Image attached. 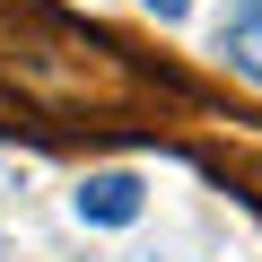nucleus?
<instances>
[{
  "label": "nucleus",
  "instance_id": "4",
  "mask_svg": "<svg viewBox=\"0 0 262 262\" xmlns=\"http://www.w3.org/2000/svg\"><path fill=\"white\" fill-rule=\"evenodd\" d=\"M140 9H149V18H166V27H175V18H184V9H192V0H140Z\"/></svg>",
  "mask_w": 262,
  "mask_h": 262
},
{
  "label": "nucleus",
  "instance_id": "5",
  "mask_svg": "<svg viewBox=\"0 0 262 262\" xmlns=\"http://www.w3.org/2000/svg\"><path fill=\"white\" fill-rule=\"evenodd\" d=\"M236 18H262V0H236Z\"/></svg>",
  "mask_w": 262,
  "mask_h": 262
},
{
  "label": "nucleus",
  "instance_id": "1",
  "mask_svg": "<svg viewBox=\"0 0 262 262\" xmlns=\"http://www.w3.org/2000/svg\"><path fill=\"white\" fill-rule=\"evenodd\" d=\"M0 79L18 88V105H35V114H70V122H105L114 105L140 96V70L122 61L114 35L70 27V18H53V9L0 18Z\"/></svg>",
  "mask_w": 262,
  "mask_h": 262
},
{
  "label": "nucleus",
  "instance_id": "2",
  "mask_svg": "<svg viewBox=\"0 0 262 262\" xmlns=\"http://www.w3.org/2000/svg\"><path fill=\"white\" fill-rule=\"evenodd\" d=\"M79 219L88 227H131V219H140V175H122V166L88 175L79 184Z\"/></svg>",
  "mask_w": 262,
  "mask_h": 262
},
{
  "label": "nucleus",
  "instance_id": "3",
  "mask_svg": "<svg viewBox=\"0 0 262 262\" xmlns=\"http://www.w3.org/2000/svg\"><path fill=\"white\" fill-rule=\"evenodd\" d=\"M219 53H227V70H236V79H253V88H262V18H227V27H219Z\"/></svg>",
  "mask_w": 262,
  "mask_h": 262
}]
</instances>
